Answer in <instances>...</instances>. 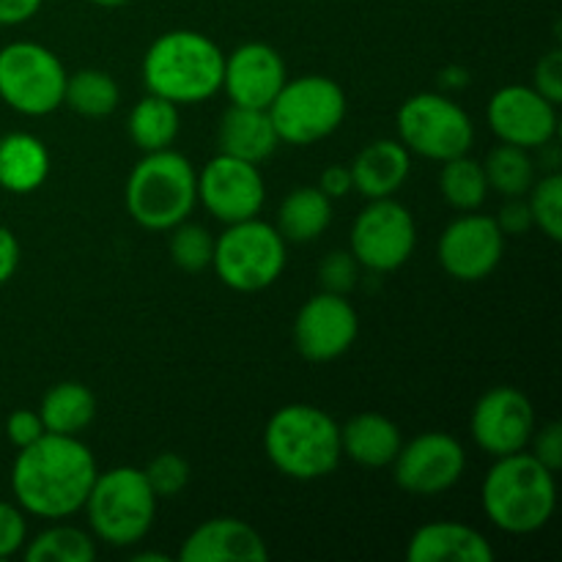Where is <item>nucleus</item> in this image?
I'll return each mask as SVG.
<instances>
[{
	"label": "nucleus",
	"instance_id": "7c9ffc66",
	"mask_svg": "<svg viewBox=\"0 0 562 562\" xmlns=\"http://www.w3.org/2000/svg\"><path fill=\"white\" fill-rule=\"evenodd\" d=\"M483 173H486L488 190L499 192L503 198H525L538 179L530 151L510 143H499L488 151Z\"/></svg>",
	"mask_w": 562,
	"mask_h": 562
},
{
	"label": "nucleus",
	"instance_id": "423d86ee",
	"mask_svg": "<svg viewBox=\"0 0 562 562\" xmlns=\"http://www.w3.org/2000/svg\"><path fill=\"white\" fill-rule=\"evenodd\" d=\"M157 503V494L148 486L143 470L113 467L99 472L82 510L97 541L113 549H126L140 543L151 532Z\"/></svg>",
	"mask_w": 562,
	"mask_h": 562
},
{
	"label": "nucleus",
	"instance_id": "c85d7f7f",
	"mask_svg": "<svg viewBox=\"0 0 562 562\" xmlns=\"http://www.w3.org/2000/svg\"><path fill=\"white\" fill-rule=\"evenodd\" d=\"M27 562H91L97 560V538L71 525H53L22 547Z\"/></svg>",
	"mask_w": 562,
	"mask_h": 562
},
{
	"label": "nucleus",
	"instance_id": "cd10ccee",
	"mask_svg": "<svg viewBox=\"0 0 562 562\" xmlns=\"http://www.w3.org/2000/svg\"><path fill=\"white\" fill-rule=\"evenodd\" d=\"M64 104L82 119H108L121 104V88L110 71L80 69L66 75Z\"/></svg>",
	"mask_w": 562,
	"mask_h": 562
},
{
	"label": "nucleus",
	"instance_id": "7ed1b4c3",
	"mask_svg": "<svg viewBox=\"0 0 562 562\" xmlns=\"http://www.w3.org/2000/svg\"><path fill=\"white\" fill-rule=\"evenodd\" d=\"M225 53L212 36L176 27L148 44L143 55V82L148 93L173 104H201L223 91Z\"/></svg>",
	"mask_w": 562,
	"mask_h": 562
},
{
	"label": "nucleus",
	"instance_id": "2eb2a0df",
	"mask_svg": "<svg viewBox=\"0 0 562 562\" xmlns=\"http://www.w3.org/2000/svg\"><path fill=\"white\" fill-rule=\"evenodd\" d=\"M532 431H536L532 401L510 384L486 390L472 409L470 434L477 448L492 459L527 450Z\"/></svg>",
	"mask_w": 562,
	"mask_h": 562
},
{
	"label": "nucleus",
	"instance_id": "f704fd0d",
	"mask_svg": "<svg viewBox=\"0 0 562 562\" xmlns=\"http://www.w3.org/2000/svg\"><path fill=\"white\" fill-rule=\"evenodd\" d=\"M360 261L351 256V250H333L318 263V285L329 294H349L360 280Z\"/></svg>",
	"mask_w": 562,
	"mask_h": 562
},
{
	"label": "nucleus",
	"instance_id": "a878e982",
	"mask_svg": "<svg viewBox=\"0 0 562 562\" xmlns=\"http://www.w3.org/2000/svg\"><path fill=\"white\" fill-rule=\"evenodd\" d=\"M38 417L47 434L80 437L97 417V395L82 382H58L44 393Z\"/></svg>",
	"mask_w": 562,
	"mask_h": 562
},
{
	"label": "nucleus",
	"instance_id": "20e7f679",
	"mask_svg": "<svg viewBox=\"0 0 562 562\" xmlns=\"http://www.w3.org/2000/svg\"><path fill=\"white\" fill-rule=\"evenodd\" d=\"M263 453L291 481H322L344 459L340 423L313 404L280 406L263 428Z\"/></svg>",
	"mask_w": 562,
	"mask_h": 562
},
{
	"label": "nucleus",
	"instance_id": "a211bd4d",
	"mask_svg": "<svg viewBox=\"0 0 562 562\" xmlns=\"http://www.w3.org/2000/svg\"><path fill=\"white\" fill-rule=\"evenodd\" d=\"M289 80L285 60L272 44L247 42L239 44L231 55H225L223 91L231 104L267 110Z\"/></svg>",
	"mask_w": 562,
	"mask_h": 562
},
{
	"label": "nucleus",
	"instance_id": "1a4fd4ad",
	"mask_svg": "<svg viewBox=\"0 0 562 562\" xmlns=\"http://www.w3.org/2000/svg\"><path fill=\"white\" fill-rule=\"evenodd\" d=\"M267 110L280 143L313 146L340 130L346 119V93L333 77L302 75L285 80Z\"/></svg>",
	"mask_w": 562,
	"mask_h": 562
},
{
	"label": "nucleus",
	"instance_id": "f03ea898",
	"mask_svg": "<svg viewBox=\"0 0 562 562\" xmlns=\"http://www.w3.org/2000/svg\"><path fill=\"white\" fill-rule=\"evenodd\" d=\"M483 514L508 536L543 530L558 508L554 472L527 450L494 459L481 486Z\"/></svg>",
	"mask_w": 562,
	"mask_h": 562
},
{
	"label": "nucleus",
	"instance_id": "b1692460",
	"mask_svg": "<svg viewBox=\"0 0 562 562\" xmlns=\"http://www.w3.org/2000/svg\"><path fill=\"white\" fill-rule=\"evenodd\" d=\"M49 151L31 132H9L0 137V187L11 195H31L47 181Z\"/></svg>",
	"mask_w": 562,
	"mask_h": 562
},
{
	"label": "nucleus",
	"instance_id": "58836bf2",
	"mask_svg": "<svg viewBox=\"0 0 562 562\" xmlns=\"http://www.w3.org/2000/svg\"><path fill=\"white\" fill-rule=\"evenodd\" d=\"M44 423L38 417V412L33 409H16L5 417V437L14 445L16 450L27 448V445L36 442L38 437H44Z\"/></svg>",
	"mask_w": 562,
	"mask_h": 562
},
{
	"label": "nucleus",
	"instance_id": "2f4dec72",
	"mask_svg": "<svg viewBox=\"0 0 562 562\" xmlns=\"http://www.w3.org/2000/svg\"><path fill=\"white\" fill-rule=\"evenodd\" d=\"M168 234H170V241H168L170 258H173V263L181 269V272L198 274L203 272V269L212 267L214 236L206 225L184 220V223H179L176 228H170Z\"/></svg>",
	"mask_w": 562,
	"mask_h": 562
},
{
	"label": "nucleus",
	"instance_id": "72a5a7b5",
	"mask_svg": "<svg viewBox=\"0 0 562 562\" xmlns=\"http://www.w3.org/2000/svg\"><path fill=\"white\" fill-rule=\"evenodd\" d=\"M143 475H146L148 486L157 494V499H173L190 486L192 470L184 456L173 453V450H165V453H157L148 461Z\"/></svg>",
	"mask_w": 562,
	"mask_h": 562
},
{
	"label": "nucleus",
	"instance_id": "bb28decb",
	"mask_svg": "<svg viewBox=\"0 0 562 562\" xmlns=\"http://www.w3.org/2000/svg\"><path fill=\"white\" fill-rule=\"evenodd\" d=\"M179 104L168 102V99L157 97V93H146L140 102H135V108L130 110V119H126L130 140L135 143L143 154L170 148L176 143V137H179Z\"/></svg>",
	"mask_w": 562,
	"mask_h": 562
},
{
	"label": "nucleus",
	"instance_id": "ddd939ff",
	"mask_svg": "<svg viewBox=\"0 0 562 562\" xmlns=\"http://www.w3.org/2000/svg\"><path fill=\"white\" fill-rule=\"evenodd\" d=\"M505 256V234L492 214L461 212L437 241V258L445 274L459 283H481Z\"/></svg>",
	"mask_w": 562,
	"mask_h": 562
},
{
	"label": "nucleus",
	"instance_id": "6e6552de",
	"mask_svg": "<svg viewBox=\"0 0 562 562\" xmlns=\"http://www.w3.org/2000/svg\"><path fill=\"white\" fill-rule=\"evenodd\" d=\"M66 75L58 55L38 42L0 47V102L27 119H42L64 104Z\"/></svg>",
	"mask_w": 562,
	"mask_h": 562
},
{
	"label": "nucleus",
	"instance_id": "ea45409f",
	"mask_svg": "<svg viewBox=\"0 0 562 562\" xmlns=\"http://www.w3.org/2000/svg\"><path fill=\"white\" fill-rule=\"evenodd\" d=\"M494 220H497V225L503 228L505 236L527 234V231L532 228V214L530 206H527V198H508Z\"/></svg>",
	"mask_w": 562,
	"mask_h": 562
},
{
	"label": "nucleus",
	"instance_id": "e433bc0d",
	"mask_svg": "<svg viewBox=\"0 0 562 562\" xmlns=\"http://www.w3.org/2000/svg\"><path fill=\"white\" fill-rule=\"evenodd\" d=\"M530 453L541 461L547 470H552L554 475L562 470V426L558 420H549L543 423L541 428L536 426L530 437Z\"/></svg>",
	"mask_w": 562,
	"mask_h": 562
},
{
	"label": "nucleus",
	"instance_id": "473e14b6",
	"mask_svg": "<svg viewBox=\"0 0 562 562\" xmlns=\"http://www.w3.org/2000/svg\"><path fill=\"white\" fill-rule=\"evenodd\" d=\"M527 206L532 214V228H541L552 241L562 239V176L558 170L536 179L527 192Z\"/></svg>",
	"mask_w": 562,
	"mask_h": 562
},
{
	"label": "nucleus",
	"instance_id": "6ab92c4d",
	"mask_svg": "<svg viewBox=\"0 0 562 562\" xmlns=\"http://www.w3.org/2000/svg\"><path fill=\"white\" fill-rule=\"evenodd\" d=\"M261 532L234 516H217L198 525L181 541L179 562H267Z\"/></svg>",
	"mask_w": 562,
	"mask_h": 562
},
{
	"label": "nucleus",
	"instance_id": "aec40b11",
	"mask_svg": "<svg viewBox=\"0 0 562 562\" xmlns=\"http://www.w3.org/2000/svg\"><path fill=\"white\" fill-rule=\"evenodd\" d=\"M409 562H492L494 547L464 521H428L417 527L406 547Z\"/></svg>",
	"mask_w": 562,
	"mask_h": 562
},
{
	"label": "nucleus",
	"instance_id": "37998d69",
	"mask_svg": "<svg viewBox=\"0 0 562 562\" xmlns=\"http://www.w3.org/2000/svg\"><path fill=\"white\" fill-rule=\"evenodd\" d=\"M20 267V241H16L14 231L0 225V285L9 283Z\"/></svg>",
	"mask_w": 562,
	"mask_h": 562
},
{
	"label": "nucleus",
	"instance_id": "c756f323",
	"mask_svg": "<svg viewBox=\"0 0 562 562\" xmlns=\"http://www.w3.org/2000/svg\"><path fill=\"white\" fill-rule=\"evenodd\" d=\"M439 192L445 203L456 212H477L488 198V181L483 173V162L472 159L470 154L448 159L439 170Z\"/></svg>",
	"mask_w": 562,
	"mask_h": 562
},
{
	"label": "nucleus",
	"instance_id": "f257e3e1",
	"mask_svg": "<svg viewBox=\"0 0 562 562\" xmlns=\"http://www.w3.org/2000/svg\"><path fill=\"white\" fill-rule=\"evenodd\" d=\"M97 475V459L80 437L44 434L16 453L11 492L25 514L60 521L80 514Z\"/></svg>",
	"mask_w": 562,
	"mask_h": 562
},
{
	"label": "nucleus",
	"instance_id": "f3484780",
	"mask_svg": "<svg viewBox=\"0 0 562 562\" xmlns=\"http://www.w3.org/2000/svg\"><path fill=\"white\" fill-rule=\"evenodd\" d=\"M486 124L499 143L527 151L547 148L558 135V104L543 99L532 86H505L488 99Z\"/></svg>",
	"mask_w": 562,
	"mask_h": 562
},
{
	"label": "nucleus",
	"instance_id": "4c0bfd02",
	"mask_svg": "<svg viewBox=\"0 0 562 562\" xmlns=\"http://www.w3.org/2000/svg\"><path fill=\"white\" fill-rule=\"evenodd\" d=\"M532 88L552 104L562 102V49L554 47L532 69Z\"/></svg>",
	"mask_w": 562,
	"mask_h": 562
},
{
	"label": "nucleus",
	"instance_id": "79ce46f5",
	"mask_svg": "<svg viewBox=\"0 0 562 562\" xmlns=\"http://www.w3.org/2000/svg\"><path fill=\"white\" fill-rule=\"evenodd\" d=\"M318 190L324 192L327 198H344L349 195L351 190H355V184H351V170L349 165H329V168H324L322 179H318Z\"/></svg>",
	"mask_w": 562,
	"mask_h": 562
},
{
	"label": "nucleus",
	"instance_id": "f8f14e48",
	"mask_svg": "<svg viewBox=\"0 0 562 562\" xmlns=\"http://www.w3.org/2000/svg\"><path fill=\"white\" fill-rule=\"evenodd\" d=\"M398 488L415 497H437L450 492L464 477L467 453L456 437L445 431H426L401 445L393 464Z\"/></svg>",
	"mask_w": 562,
	"mask_h": 562
},
{
	"label": "nucleus",
	"instance_id": "5701e85b",
	"mask_svg": "<svg viewBox=\"0 0 562 562\" xmlns=\"http://www.w3.org/2000/svg\"><path fill=\"white\" fill-rule=\"evenodd\" d=\"M401 445H404L401 428L379 412H360L340 426L344 456L368 470H382L393 464Z\"/></svg>",
	"mask_w": 562,
	"mask_h": 562
},
{
	"label": "nucleus",
	"instance_id": "412c9836",
	"mask_svg": "<svg viewBox=\"0 0 562 562\" xmlns=\"http://www.w3.org/2000/svg\"><path fill=\"white\" fill-rule=\"evenodd\" d=\"M351 184L368 201L379 198H395V192L406 184L412 170V154L406 146L393 137H382L362 148L349 165Z\"/></svg>",
	"mask_w": 562,
	"mask_h": 562
},
{
	"label": "nucleus",
	"instance_id": "39448f33",
	"mask_svg": "<svg viewBox=\"0 0 562 562\" xmlns=\"http://www.w3.org/2000/svg\"><path fill=\"white\" fill-rule=\"evenodd\" d=\"M124 203L140 228L168 234L198 206V170L173 148L143 154L126 179Z\"/></svg>",
	"mask_w": 562,
	"mask_h": 562
},
{
	"label": "nucleus",
	"instance_id": "393cba45",
	"mask_svg": "<svg viewBox=\"0 0 562 562\" xmlns=\"http://www.w3.org/2000/svg\"><path fill=\"white\" fill-rule=\"evenodd\" d=\"M333 223V198L324 195L316 184L291 190L278 209V225L285 241L307 245L316 241Z\"/></svg>",
	"mask_w": 562,
	"mask_h": 562
},
{
	"label": "nucleus",
	"instance_id": "dca6fc26",
	"mask_svg": "<svg viewBox=\"0 0 562 562\" xmlns=\"http://www.w3.org/2000/svg\"><path fill=\"white\" fill-rule=\"evenodd\" d=\"M360 316L344 294L318 291L294 318V346L307 362H333L355 346Z\"/></svg>",
	"mask_w": 562,
	"mask_h": 562
},
{
	"label": "nucleus",
	"instance_id": "9d476101",
	"mask_svg": "<svg viewBox=\"0 0 562 562\" xmlns=\"http://www.w3.org/2000/svg\"><path fill=\"white\" fill-rule=\"evenodd\" d=\"M395 126L406 151L434 162H448L470 154L475 143V124L470 113L445 93L423 91L409 97L398 108Z\"/></svg>",
	"mask_w": 562,
	"mask_h": 562
},
{
	"label": "nucleus",
	"instance_id": "a18cd8bd",
	"mask_svg": "<svg viewBox=\"0 0 562 562\" xmlns=\"http://www.w3.org/2000/svg\"><path fill=\"white\" fill-rule=\"evenodd\" d=\"M88 3L99 5V9H121V5L132 3V0H88Z\"/></svg>",
	"mask_w": 562,
	"mask_h": 562
},
{
	"label": "nucleus",
	"instance_id": "a19ab883",
	"mask_svg": "<svg viewBox=\"0 0 562 562\" xmlns=\"http://www.w3.org/2000/svg\"><path fill=\"white\" fill-rule=\"evenodd\" d=\"M44 0H0V27H16L31 22L42 11Z\"/></svg>",
	"mask_w": 562,
	"mask_h": 562
},
{
	"label": "nucleus",
	"instance_id": "4468645a",
	"mask_svg": "<svg viewBox=\"0 0 562 562\" xmlns=\"http://www.w3.org/2000/svg\"><path fill=\"white\" fill-rule=\"evenodd\" d=\"M198 203L223 225L258 217L267 203V184L258 165L217 154L198 170Z\"/></svg>",
	"mask_w": 562,
	"mask_h": 562
},
{
	"label": "nucleus",
	"instance_id": "4be33fe9",
	"mask_svg": "<svg viewBox=\"0 0 562 562\" xmlns=\"http://www.w3.org/2000/svg\"><path fill=\"white\" fill-rule=\"evenodd\" d=\"M217 146L220 154L261 165L278 151L280 137L274 132L272 119H269V110L231 104L223 119H220Z\"/></svg>",
	"mask_w": 562,
	"mask_h": 562
},
{
	"label": "nucleus",
	"instance_id": "49530a36",
	"mask_svg": "<svg viewBox=\"0 0 562 562\" xmlns=\"http://www.w3.org/2000/svg\"><path fill=\"white\" fill-rule=\"evenodd\" d=\"M137 562H146V560H157V562H168L165 554H154V552H143V554H135Z\"/></svg>",
	"mask_w": 562,
	"mask_h": 562
},
{
	"label": "nucleus",
	"instance_id": "c03bdc74",
	"mask_svg": "<svg viewBox=\"0 0 562 562\" xmlns=\"http://www.w3.org/2000/svg\"><path fill=\"white\" fill-rule=\"evenodd\" d=\"M439 86L445 91H461V88L470 86V71L461 69V66H448V69L439 75Z\"/></svg>",
	"mask_w": 562,
	"mask_h": 562
},
{
	"label": "nucleus",
	"instance_id": "0eeeda50",
	"mask_svg": "<svg viewBox=\"0 0 562 562\" xmlns=\"http://www.w3.org/2000/svg\"><path fill=\"white\" fill-rule=\"evenodd\" d=\"M285 261H289L285 239L272 223L261 217L225 225L223 234L214 239V272L239 294H252L278 283Z\"/></svg>",
	"mask_w": 562,
	"mask_h": 562
},
{
	"label": "nucleus",
	"instance_id": "9b49d317",
	"mask_svg": "<svg viewBox=\"0 0 562 562\" xmlns=\"http://www.w3.org/2000/svg\"><path fill=\"white\" fill-rule=\"evenodd\" d=\"M415 247L417 223L395 198L371 201L351 223L349 250L368 272H395L409 261Z\"/></svg>",
	"mask_w": 562,
	"mask_h": 562
},
{
	"label": "nucleus",
	"instance_id": "c9c22d12",
	"mask_svg": "<svg viewBox=\"0 0 562 562\" xmlns=\"http://www.w3.org/2000/svg\"><path fill=\"white\" fill-rule=\"evenodd\" d=\"M27 543L25 510L16 503L0 499V560H9L22 552Z\"/></svg>",
	"mask_w": 562,
	"mask_h": 562
}]
</instances>
